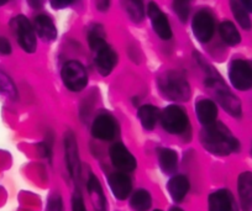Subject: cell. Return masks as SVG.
I'll return each instance as SVG.
<instances>
[{
    "label": "cell",
    "mask_w": 252,
    "mask_h": 211,
    "mask_svg": "<svg viewBox=\"0 0 252 211\" xmlns=\"http://www.w3.org/2000/svg\"><path fill=\"white\" fill-rule=\"evenodd\" d=\"M199 140L204 150L215 156H229L240 150V142L226 125L220 121L205 126L199 133Z\"/></svg>",
    "instance_id": "cell-1"
},
{
    "label": "cell",
    "mask_w": 252,
    "mask_h": 211,
    "mask_svg": "<svg viewBox=\"0 0 252 211\" xmlns=\"http://www.w3.org/2000/svg\"><path fill=\"white\" fill-rule=\"evenodd\" d=\"M207 78H205V87L214 94L215 99L219 105L226 111L232 118H241L242 105L240 99L227 88L221 77L217 73V70L212 68V65L207 67Z\"/></svg>",
    "instance_id": "cell-2"
},
{
    "label": "cell",
    "mask_w": 252,
    "mask_h": 211,
    "mask_svg": "<svg viewBox=\"0 0 252 211\" xmlns=\"http://www.w3.org/2000/svg\"><path fill=\"white\" fill-rule=\"evenodd\" d=\"M158 89L162 95L171 101L184 103L192 95V90L184 74L179 70H167L158 78Z\"/></svg>",
    "instance_id": "cell-3"
},
{
    "label": "cell",
    "mask_w": 252,
    "mask_h": 211,
    "mask_svg": "<svg viewBox=\"0 0 252 211\" xmlns=\"http://www.w3.org/2000/svg\"><path fill=\"white\" fill-rule=\"evenodd\" d=\"M10 28L18 43L25 52L33 53L37 48V40L33 26L24 15H18L10 20Z\"/></svg>",
    "instance_id": "cell-4"
},
{
    "label": "cell",
    "mask_w": 252,
    "mask_h": 211,
    "mask_svg": "<svg viewBox=\"0 0 252 211\" xmlns=\"http://www.w3.org/2000/svg\"><path fill=\"white\" fill-rule=\"evenodd\" d=\"M61 77L64 87L71 91H81L88 84L86 68L78 60H68L63 64Z\"/></svg>",
    "instance_id": "cell-5"
},
{
    "label": "cell",
    "mask_w": 252,
    "mask_h": 211,
    "mask_svg": "<svg viewBox=\"0 0 252 211\" xmlns=\"http://www.w3.org/2000/svg\"><path fill=\"white\" fill-rule=\"evenodd\" d=\"M162 127L172 135H182L189 126L187 111L178 105H169L161 114Z\"/></svg>",
    "instance_id": "cell-6"
},
{
    "label": "cell",
    "mask_w": 252,
    "mask_h": 211,
    "mask_svg": "<svg viewBox=\"0 0 252 211\" xmlns=\"http://www.w3.org/2000/svg\"><path fill=\"white\" fill-rule=\"evenodd\" d=\"M229 79L240 91L252 89V60H234L229 65Z\"/></svg>",
    "instance_id": "cell-7"
},
{
    "label": "cell",
    "mask_w": 252,
    "mask_h": 211,
    "mask_svg": "<svg viewBox=\"0 0 252 211\" xmlns=\"http://www.w3.org/2000/svg\"><path fill=\"white\" fill-rule=\"evenodd\" d=\"M192 31L199 42L205 43L212 40L215 31V20L208 9H200L192 20Z\"/></svg>",
    "instance_id": "cell-8"
},
{
    "label": "cell",
    "mask_w": 252,
    "mask_h": 211,
    "mask_svg": "<svg viewBox=\"0 0 252 211\" xmlns=\"http://www.w3.org/2000/svg\"><path fill=\"white\" fill-rule=\"evenodd\" d=\"M64 154H66V164L69 174L72 178L77 179L81 174V159H79L78 142L71 130L64 133Z\"/></svg>",
    "instance_id": "cell-9"
},
{
    "label": "cell",
    "mask_w": 252,
    "mask_h": 211,
    "mask_svg": "<svg viewBox=\"0 0 252 211\" xmlns=\"http://www.w3.org/2000/svg\"><path fill=\"white\" fill-rule=\"evenodd\" d=\"M110 159L111 163L115 168H118L119 171L124 172H132L136 169L137 167V161L134 156H132L131 152L126 149L123 144L120 142H116L113 146L110 147Z\"/></svg>",
    "instance_id": "cell-10"
},
{
    "label": "cell",
    "mask_w": 252,
    "mask_h": 211,
    "mask_svg": "<svg viewBox=\"0 0 252 211\" xmlns=\"http://www.w3.org/2000/svg\"><path fill=\"white\" fill-rule=\"evenodd\" d=\"M147 15L151 21L152 29L161 40L168 41L172 37V29L166 14L158 8L156 3H150L147 6Z\"/></svg>",
    "instance_id": "cell-11"
},
{
    "label": "cell",
    "mask_w": 252,
    "mask_h": 211,
    "mask_svg": "<svg viewBox=\"0 0 252 211\" xmlns=\"http://www.w3.org/2000/svg\"><path fill=\"white\" fill-rule=\"evenodd\" d=\"M116 125L115 119L109 114H99L92 125V135L93 137L101 141H110L115 137Z\"/></svg>",
    "instance_id": "cell-12"
},
{
    "label": "cell",
    "mask_w": 252,
    "mask_h": 211,
    "mask_svg": "<svg viewBox=\"0 0 252 211\" xmlns=\"http://www.w3.org/2000/svg\"><path fill=\"white\" fill-rule=\"evenodd\" d=\"M208 204L209 211H239L231 191L227 189H219L210 194Z\"/></svg>",
    "instance_id": "cell-13"
},
{
    "label": "cell",
    "mask_w": 252,
    "mask_h": 211,
    "mask_svg": "<svg viewBox=\"0 0 252 211\" xmlns=\"http://www.w3.org/2000/svg\"><path fill=\"white\" fill-rule=\"evenodd\" d=\"M108 183L111 189V193L118 200H125L131 193V179L124 172H114V173H111L108 178Z\"/></svg>",
    "instance_id": "cell-14"
},
{
    "label": "cell",
    "mask_w": 252,
    "mask_h": 211,
    "mask_svg": "<svg viewBox=\"0 0 252 211\" xmlns=\"http://www.w3.org/2000/svg\"><path fill=\"white\" fill-rule=\"evenodd\" d=\"M118 63V53L109 45L95 52V65L99 73L103 77L109 76Z\"/></svg>",
    "instance_id": "cell-15"
},
{
    "label": "cell",
    "mask_w": 252,
    "mask_h": 211,
    "mask_svg": "<svg viewBox=\"0 0 252 211\" xmlns=\"http://www.w3.org/2000/svg\"><path fill=\"white\" fill-rule=\"evenodd\" d=\"M240 205L244 211L252 210V172H242L237 178Z\"/></svg>",
    "instance_id": "cell-16"
},
{
    "label": "cell",
    "mask_w": 252,
    "mask_h": 211,
    "mask_svg": "<svg viewBox=\"0 0 252 211\" xmlns=\"http://www.w3.org/2000/svg\"><path fill=\"white\" fill-rule=\"evenodd\" d=\"M33 29L38 37L45 42H52L57 38V29L53 24L52 19L48 15H37L33 20Z\"/></svg>",
    "instance_id": "cell-17"
},
{
    "label": "cell",
    "mask_w": 252,
    "mask_h": 211,
    "mask_svg": "<svg viewBox=\"0 0 252 211\" xmlns=\"http://www.w3.org/2000/svg\"><path fill=\"white\" fill-rule=\"evenodd\" d=\"M195 114H197L198 121L205 127V126L217 122L218 106L210 99H200L195 104Z\"/></svg>",
    "instance_id": "cell-18"
},
{
    "label": "cell",
    "mask_w": 252,
    "mask_h": 211,
    "mask_svg": "<svg viewBox=\"0 0 252 211\" xmlns=\"http://www.w3.org/2000/svg\"><path fill=\"white\" fill-rule=\"evenodd\" d=\"M167 189L176 203H181L184 198H186L187 193L189 190V181L186 176L183 174H178V176L172 177L167 183Z\"/></svg>",
    "instance_id": "cell-19"
},
{
    "label": "cell",
    "mask_w": 252,
    "mask_h": 211,
    "mask_svg": "<svg viewBox=\"0 0 252 211\" xmlns=\"http://www.w3.org/2000/svg\"><path fill=\"white\" fill-rule=\"evenodd\" d=\"M87 188H88L89 196H91L94 208L98 211H106L105 195H104L100 181L95 176H91L88 183H87Z\"/></svg>",
    "instance_id": "cell-20"
},
{
    "label": "cell",
    "mask_w": 252,
    "mask_h": 211,
    "mask_svg": "<svg viewBox=\"0 0 252 211\" xmlns=\"http://www.w3.org/2000/svg\"><path fill=\"white\" fill-rule=\"evenodd\" d=\"M158 163L164 174H174L178 168V154L171 149H159Z\"/></svg>",
    "instance_id": "cell-21"
},
{
    "label": "cell",
    "mask_w": 252,
    "mask_h": 211,
    "mask_svg": "<svg viewBox=\"0 0 252 211\" xmlns=\"http://www.w3.org/2000/svg\"><path fill=\"white\" fill-rule=\"evenodd\" d=\"M139 119L141 121V125L145 130H154L155 126H156L157 120H158L159 110L158 108H156L155 105L151 104H147V105H142L139 109Z\"/></svg>",
    "instance_id": "cell-22"
},
{
    "label": "cell",
    "mask_w": 252,
    "mask_h": 211,
    "mask_svg": "<svg viewBox=\"0 0 252 211\" xmlns=\"http://www.w3.org/2000/svg\"><path fill=\"white\" fill-rule=\"evenodd\" d=\"M222 41L229 46H236L241 41V35L231 21H224L219 28Z\"/></svg>",
    "instance_id": "cell-23"
},
{
    "label": "cell",
    "mask_w": 252,
    "mask_h": 211,
    "mask_svg": "<svg viewBox=\"0 0 252 211\" xmlns=\"http://www.w3.org/2000/svg\"><path fill=\"white\" fill-rule=\"evenodd\" d=\"M130 205L134 211H147L152 205L151 194L146 189H139L132 195Z\"/></svg>",
    "instance_id": "cell-24"
},
{
    "label": "cell",
    "mask_w": 252,
    "mask_h": 211,
    "mask_svg": "<svg viewBox=\"0 0 252 211\" xmlns=\"http://www.w3.org/2000/svg\"><path fill=\"white\" fill-rule=\"evenodd\" d=\"M106 33L104 31L103 26L101 25H93L88 31V43L91 46L92 51L96 52L98 50L103 48L104 46H106L105 41Z\"/></svg>",
    "instance_id": "cell-25"
},
{
    "label": "cell",
    "mask_w": 252,
    "mask_h": 211,
    "mask_svg": "<svg viewBox=\"0 0 252 211\" xmlns=\"http://www.w3.org/2000/svg\"><path fill=\"white\" fill-rule=\"evenodd\" d=\"M0 94L8 96L9 99H13V100L18 99L19 96L18 89H16L13 79L1 68H0Z\"/></svg>",
    "instance_id": "cell-26"
},
{
    "label": "cell",
    "mask_w": 252,
    "mask_h": 211,
    "mask_svg": "<svg viewBox=\"0 0 252 211\" xmlns=\"http://www.w3.org/2000/svg\"><path fill=\"white\" fill-rule=\"evenodd\" d=\"M230 8H231L232 15L236 19L239 25L241 26L244 30H251L252 28V21L250 19L249 13L242 8L240 1H230Z\"/></svg>",
    "instance_id": "cell-27"
},
{
    "label": "cell",
    "mask_w": 252,
    "mask_h": 211,
    "mask_svg": "<svg viewBox=\"0 0 252 211\" xmlns=\"http://www.w3.org/2000/svg\"><path fill=\"white\" fill-rule=\"evenodd\" d=\"M126 13L135 23H141L145 18V6L142 1H124Z\"/></svg>",
    "instance_id": "cell-28"
},
{
    "label": "cell",
    "mask_w": 252,
    "mask_h": 211,
    "mask_svg": "<svg viewBox=\"0 0 252 211\" xmlns=\"http://www.w3.org/2000/svg\"><path fill=\"white\" fill-rule=\"evenodd\" d=\"M173 10L182 23H187L190 11V5L188 1H173Z\"/></svg>",
    "instance_id": "cell-29"
},
{
    "label": "cell",
    "mask_w": 252,
    "mask_h": 211,
    "mask_svg": "<svg viewBox=\"0 0 252 211\" xmlns=\"http://www.w3.org/2000/svg\"><path fill=\"white\" fill-rule=\"evenodd\" d=\"M47 211H63V203L60 194H53L48 199Z\"/></svg>",
    "instance_id": "cell-30"
},
{
    "label": "cell",
    "mask_w": 252,
    "mask_h": 211,
    "mask_svg": "<svg viewBox=\"0 0 252 211\" xmlns=\"http://www.w3.org/2000/svg\"><path fill=\"white\" fill-rule=\"evenodd\" d=\"M72 211H87L83 198L79 193H76L72 198Z\"/></svg>",
    "instance_id": "cell-31"
},
{
    "label": "cell",
    "mask_w": 252,
    "mask_h": 211,
    "mask_svg": "<svg viewBox=\"0 0 252 211\" xmlns=\"http://www.w3.org/2000/svg\"><path fill=\"white\" fill-rule=\"evenodd\" d=\"M11 45L8 38L0 37V55L9 56L11 53Z\"/></svg>",
    "instance_id": "cell-32"
},
{
    "label": "cell",
    "mask_w": 252,
    "mask_h": 211,
    "mask_svg": "<svg viewBox=\"0 0 252 211\" xmlns=\"http://www.w3.org/2000/svg\"><path fill=\"white\" fill-rule=\"evenodd\" d=\"M71 0H57V1L53 0V1H51V5H52L53 9H64L71 5Z\"/></svg>",
    "instance_id": "cell-33"
},
{
    "label": "cell",
    "mask_w": 252,
    "mask_h": 211,
    "mask_svg": "<svg viewBox=\"0 0 252 211\" xmlns=\"http://www.w3.org/2000/svg\"><path fill=\"white\" fill-rule=\"evenodd\" d=\"M95 6L99 11H108L109 6H110V1H105V0L104 1H96Z\"/></svg>",
    "instance_id": "cell-34"
},
{
    "label": "cell",
    "mask_w": 252,
    "mask_h": 211,
    "mask_svg": "<svg viewBox=\"0 0 252 211\" xmlns=\"http://www.w3.org/2000/svg\"><path fill=\"white\" fill-rule=\"evenodd\" d=\"M242 5V8L247 11V13H252V0H244V1H240Z\"/></svg>",
    "instance_id": "cell-35"
},
{
    "label": "cell",
    "mask_w": 252,
    "mask_h": 211,
    "mask_svg": "<svg viewBox=\"0 0 252 211\" xmlns=\"http://www.w3.org/2000/svg\"><path fill=\"white\" fill-rule=\"evenodd\" d=\"M30 5H35V6H37V9L40 8L41 5H42V1H30Z\"/></svg>",
    "instance_id": "cell-36"
},
{
    "label": "cell",
    "mask_w": 252,
    "mask_h": 211,
    "mask_svg": "<svg viewBox=\"0 0 252 211\" xmlns=\"http://www.w3.org/2000/svg\"><path fill=\"white\" fill-rule=\"evenodd\" d=\"M169 211H183V210H182V209H179V208H172Z\"/></svg>",
    "instance_id": "cell-37"
},
{
    "label": "cell",
    "mask_w": 252,
    "mask_h": 211,
    "mask_svg": "<svg viewBox=\"0 0 252 211\" xmlns=\"http://www.w3.org/2000/svg\"><path fill=\"white\" fill-rule=\"evenodd\" d=\"M5 4H6V1H0V6L5 5Z\"/></svg>",
    "instance_id": "cell-38"
},
{
    "label": "cell",
    "mask_w": 252,
    "mask_h": 211,
    "mask_svg": "<svg viewBox=\"0 0 252 211\" xmlns=\"http://www.w3.org/2000/svg\"><path fill=\"white\" fill-rule=\"evenodd\" d=\"M251 154H252V147H251Z\"/></svg>",
    "instance_id": "cell-39"
},
{
    "label": "cell",
    "mask_w": 252,
    "mask_h": 211,
    "mask_svg": "<svg viewBox=\"0 0 252 211\" xmlns=\"http://www.w3.org/2000/svg\"><path fill=\"white\" fill-rule=\"evenodd\" d=\"M155 211H162V210H155Z\"/></svg>",
    "instance_id": "cell-40"
}]
</instances>
